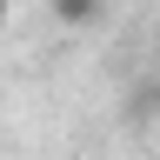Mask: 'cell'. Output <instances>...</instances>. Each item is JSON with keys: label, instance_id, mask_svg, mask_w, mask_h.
I'll use <instances>...</instances> for the list:
<instances>
[{"label": "cell", "instance_id": "6da1fadb", "mask_svg": "<svg viewBox=\"0 0 160 160\" xmlns=\"http://www.w3.org/2000/svg\"><path fill=\"white\" fill-rule=\"evenodd\" d=\"M53 20L60 27H100L107 20V0H53Z\"/></svg>", "mask_w": 160, "mask_h": 160}, {"label": "cell", "instance_id": "7a4b0ae2", "mask_svg": "<svg viewBox=\"0 0 160 160\" xmlns=\"http://www.w3.org/2000/svg\"><path fill=\"white\" fill-rule=\"evenodd\" d=\"M7 13H13V0H0V27H7Z\"/></svg>", "mask_w": 160, "mask_h": 160}]
</instances>
